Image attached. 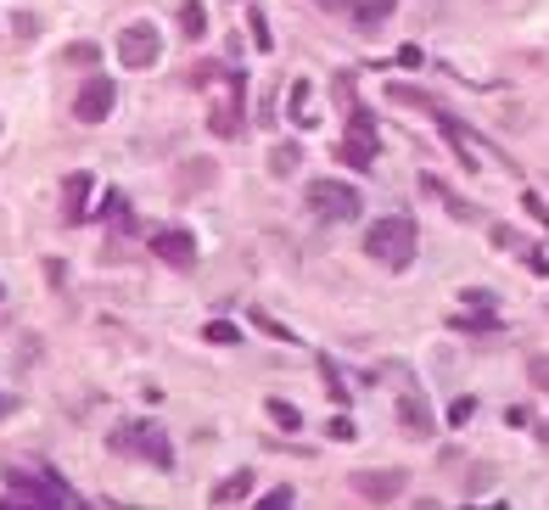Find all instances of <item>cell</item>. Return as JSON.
<instances>
[{"mask_svg":"<svg viewBox=\"0 0 549 510\" xmlns=\"http://www.w3.org/2000/svg\"><path fill=\"white\" fill-rule=\"evenodd\" d=\"M113 449H124V454H146L157 471H169L174 466V449H169V438L157 432V426H124L113 438Z\"/></svg>","mask_w":549,"mask_h":510,"instance_id":"3","label":"cell"},{"mask_svg":"<svg viewBox=\"0 0 549 510\" xmlns=\"http://www.w3.org/2000/svg\"><path fill=\"white\" fill-rule=\"evenodd\" d=\"M544 438H549V426H544Z\"/></svg>","mask_w":549,"mask_h":510,"instance_id":"28","label":"cell"},{"mask_svg":"<svg viewBox=\"0 0 549 510\" xmlns=\"http://www.w3.org/2000/svg\"><path fill=\"white\" fill-rule=\"evenodd\" d=\"M337 157H342V163H353V169H365L370 157H376V135H370V129H359V141H342Z\"/></svg>","mask_w":549,"mask_h":510,"instance_id":"11","label":"cell"},{"mask_svg":"<svg viewBox=\"0 0 549 510\" xmlns=\"http://www.w3.org/2000/svg\"><path fill=\"white\" fill-rule=\"evenodd\" d=\"M533 382L549 393V359H533Z\"/></svg>","mask_w":549,"mask_h":510,"instance_id":"25","label":"cell"},{"mask_svg":"<svg viewBox=\"0 0 549 510\" xmlns=\"http://www.w3.org/2000/svg\"><path fill=\"white\" fill-rule=\"evenodd\" d=\"M320 6H325V12H342V6H348V0H320Z\"/></svg>","mask_w":549,"mask_h":510,"instance_id":"26","label":"cell"},{"mask_svg":"<svg viewBox=\"0 0 549 510\" xmlns=\"http://www.w3.org/2000/svg\"><path fill=\"white\" fill-rule=\"evenodd\" d=\"M152 253L163 258V264H174V270H191V264H197V247H191V236H180V230H157Z\"/></svg>","mask_w":549,"mask_h":510,"instance_id":"8","label":"cell"},{"mask_svg":"<svg viewBox=\"0 0 549 510\" xmlns=\"http://www.w3.org/2000/svg\"><path fill=\"white\" fill-rule=\"evenodd\" d=\"M325 432H331V438H337V443H348V438H353V421H348V415H337V421L325 426Z\"/></svg>","mask_w":549,"mask_h":510,"instance_id":"23","label":"cell"},{"mask_svg":"<svg viewBox=\"0 0 549 510\" xmlns=\"http://www.w3.org/2000/svg\"><path fill=\"white\" fill-rule=\"evenodd\" d=\"M113 101H118V85L113 79H85V90L73 96V118H85V124H101V118L113 113Z\"/></svg>","mask_w":549,"mask_h":510,"instance_id":"5","label":"cell"},{"mask_svg":"<svg viewBox=\"0 0 549 510\" xmlns=\"http://www.w3.org/2000/svg\"><path fill=\"white\" fill-rule=\"evenodd\" d=\"M0 415H6V398H0Z\"/></svg>","mask_w":549,"mask_h":510,"instance_id":"27","label":"cell"},{"mask_svg":"<svg viewBox=\"0 0 549 510\" xmlns=\"http://www.w3.org/2000/svg\"><path fill=\"white\" fill-rule=\"evenodd\" d=\"M180 29H185V40H202V34H208V12H202V0H185V6H180Z\"/></svg>","mask_w":549,"mask_h":510,"instance_id":"15","label":"cell"},{"mask_svg":"<svg viewBox=\"0 0 549 510\" xmlns=\"http://www.w3.org/2000/svg\"><path fill=\"white\" fill-rule=\"evenodd\" d=\"M247 494H253V477H247V471H236L230 482H219V488H213V505H236V499H247Z\"/></svg>","mask_w":549,"mask_h":510,"instance_id":"14","label":"cell"},{"mask_svg":"<svg viewBox=\"0 0 549 510\" xmlns=\"http://www.w3.org/2000/svg\"><path fill=\"white\" fill-rule=\"evenodd\" d=\"M309 208L320 213V219H359L365 197H359L353 185H342V180H314L309 185Z\"/></svg>","mask_w":549,"mask_h":510,"instance_id":"2","label":"cell"},{"mask_svg":"<svg viewBox=\"0 0 549 510\" xmlns=\"http://www.w3.org/2000/svg\"><path fill=\"white\" fill-rule=\"evenodd\" d=\"M208 129H213V135H230V141L241 135V85L230 90V101H213V118H208Z\"/></svg>","mask_w":549,"mask_h":510,"instance_id":"9","label":"cell"},{"mask_svg":"<svg viewBox=\"0 0 549 510\" xmlns=\"http://www.w3.org/2000/svg\"><path fill=\"white\" fill-rule=\"evenodd\" d=\"M348 6H353V17H359L365 29H376V23H381V17H387V12H393L398 0H348Z\"/></svg>","mask_w":549,"mask_h":510,"instance_id":"17","label":"cell"},{"mask_svg":"<svg viewBox=\"0 0 549 510\" xmlns=\"http://www.w3.org/2000/svg\"><path fill=\"white\" fill-rule=\"evenodd\" d=\"M353 494L370 499V505H387V499L404 494V471H359L353 477Z\"/></svg>","mask_w":549,"mask_h":510,"instance_id":"6","label":"cell"},{"mask_svg":"<svg viewBox=\"0 0 549 510\" xmlns=\"http://www.w3.org/2000/svg\"><path fill=\"white\" fill-rule=\"evenodd\" d=\"M208 342H241V337H236V326H225V320H213V326H208Z\"/></svg>","mask_w":549,"mask_h":510,"instance_id":"22","label":"cell"},{"mask_svg":"<svg viewBox=\"0 0 549 510\" xmlns=\"http://www.w3.org/2000/svg\"><path fill=\"white\" fill-rule=\"evenodd\" d=\"M12 29H17V40H34V34H40V17H34V12H17Z\"/></svg>","mask_w":549,"mask_h":510,"instance_id":"19","label":"cell"},{"mask_svg":"<svg viewBox=\"0 0 549 510\" xmlns=\"http://www.w3.org/2000/svg\"><path fill=\"white\" fill-rule=\"evenodd\" d=\"M269 415H275V421H281L286 432H297V426H303V415H297L292 404H286V398H269Z\"/></svg>","mask_w":549,"mask_h":510,"instance_id":"18","label":"cell"},{"mask_svg":"<svg viewBox=\"0 0 549 510\" xmlns=\"http://www.w3.org/2000/svg\"><path fill=\"white\" fill-rule=\"evenodd\" d=\"M297 163H303V152H297V141H281L275 152H269V174H297Z\"/></svg>","mask_w":549,"mask_h":510,"instance_id":"16","label":"cell"},{"mask_svg":"<svg viewBox=\"0 0 549 510\" xmlns=\"http://www.w3.org/2000/svg\"><path fill=\"white\" fill-rule=\"evenodd\" d=\"M6 499H12V505H73L68 488H57V482H23V477L6 488Z\"/></svg>","mask_w":549,"mask_h":510,"instance_id":"7","label":"cell"},{"mask_svg":"<svg viewBox=\"0 0 549 510\" xmlns=\"http://www.w3.org/2000/svg\"><path fill=\"white\" fill-rule=\"evenodd\" d=\"M247 23H253V45H258V51H269V23H264V12H253Z\"/></svg>","mask_w":549,"mask_h":510,"instance_id":"20","label":"cell"},{"mask_svg":"<svg viewBox=\"0 0 549 510\" xmlns=\"http://www.w3.org/2000/svg\"><path fill=\"white\" fill-rule=\"evenodd\" d=\"M398 421L409 426V438H432V410H426L421 393H404V404H398Z\"/></svg>","mask_w":549,"mask_h":510,"instance_id":"10","label":"cell"},{"mask_svg":"<svg viewBox=\"0 0 549 510\" xmlns=\"http://www.w3.org/2000/svg\"><path fill=\"white\" fill-rule=\"evenodd\" d=\"M85 197H90V174H68L62 180V202H68V219L85 213Z\"/></svg>","mask_w":549,"mask_h":510,"instance_id":"13","label":"cell"},{"mask_svg":"<svg viewBox=\"0 0 549 510\" xmlns=\"http://www.w3.org/2000/svg\"><path fill=\"white\" fill-rule=\"evenodd\" d=\"M118 57H124V68H152L157 57H163V34L152 29V23H129L124 40H118Z\"/></svg>","mask_w":549,"mask_h":510,"instance_id":"4","label":"cell"},{"mask_svg":"<svg viewBox=\"0 0 549 510\" xmlns=\"http://www.w3.org/2000/svg\"><path fill=\"white\" fill-rule=\"evenodd\" d=\"M309 96H314V85H309V79H297V85H292V101H286V107H292V124H297V129H314V124H320V118L309 113Z\"/></svg>","mask_w":549,"mask_h":510,"instance_id":"12","label":"cell"},{"mask_svg":"<svg viewBox=\"0 0 549 510\" xmlns=\"http://www.w3.org/2000/svg\"><path fill=\"white\" fill-rule=\"evenodd\" d=\"M488 482H493V466H477V471H471V494H482Z\"/></svg>","mask_w":549,"mask_h":510,"instance_id":"24","label":"cell"},{"mask_svg":"<svg viewBox=\"0 0 549 510\" xmlns=\"http://www.w3.org/2000/svg\"><path fill=\"white\" fill-rule=\"evenodd\" d=\"M365 253L387 270H409V258H415V219L409 213H387L376 225L365 230Z\"/></svg>","mask_w":549,"mask_h":510,"instance_id":"1","label":"cell"},{"mask_svg":"<svg viewBox=\"0 0 549 510\" xmlns=\"http://www.w3.org/2000/svg\"><path fill=\"white\" fill-rule=\"evenodd\" d=\"M68 62H90V68H96L101 51H96V45H68Z\"/></svg>","mask_w":549,"mask_h":510,"instance_id":"21","label":"cell"}]
</instances>
